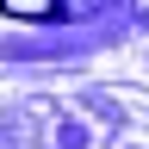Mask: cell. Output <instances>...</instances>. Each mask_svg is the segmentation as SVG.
I'll return each mask as SVG.
<instances>
[{"instance_id": "1", "label": "cell", "mask_w": 149, "mask_h": 149, "mask_svg": "<svg viewBox=\"0 0 149 149\" xmlns=\"http://www.w3.org/2000/svg\"><path fill=\"white\" fill-rule=\"evenodd\" d=\"M0 13H6V19H50L56 0H0Z\"/></svg>"}]
</instances>
